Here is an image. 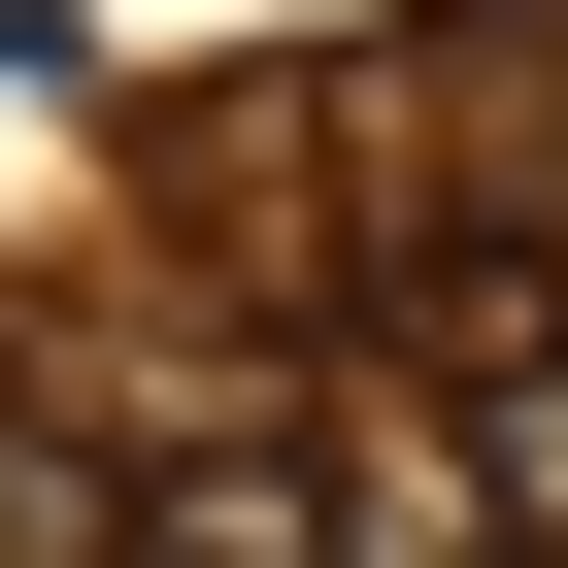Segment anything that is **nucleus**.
Returning a JSON list of instances; mask_svg holds the SVG:
<instances>
[{
  "label": "nucleus",
  "instance_id": "f257e3e1",
  "mask_svg": "<svg viewBox=\"0 0 568 568\" xmlns=\"http://www.w3.org/2000/svg\"><path fill=\"white\" fill-rule=\"evenodd\" d=\"M435 435H468V501L568 568V267H435Z\"/></svg>",
  "mask_w": 568,
  "mask_h": 568
},
{
  "label": "nucleus",
  "instance_id": "f03ea898",
  "mask_svg": "<svg viewBox=\"0 0 568 568\" xmlns=\"http://www.w3.org/2000/svg\"><path fill=\"white\" fill-rule=\"evenodd\" d=\"M302 568H535V535L468 501V435H435V402H335V435H302Z\"/></svg>",
  "mask_w": 568,
  "mask_h": 568
}]
</instances>
